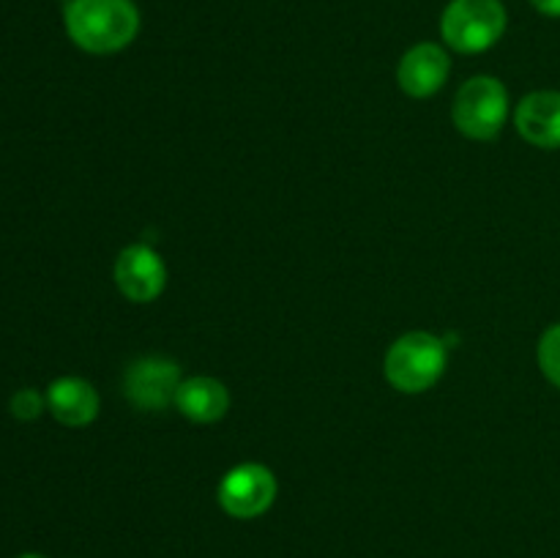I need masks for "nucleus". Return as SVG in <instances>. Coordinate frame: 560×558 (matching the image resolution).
<instances>
[{
    "mask_svg": "<svg viewBox=\"0 0 560 558\" xmlns=\"http://www.w3.org/2000/svg\"><path fill=\"white\" fill-rule=\"evenodd\" d=\"M63 25L80 49L91 55H113L137 38L140 11L135 0H69Z\"/></svg>",
    "mask_w": 560,
    "mask_h": 558,
    "instance_id": "1",
    "label": "nucleus"
},
{
    "mask_svg": "<svg viewBox=\"0 0 560 558\" xmlns=\"http://www.w3.org/2000/svg\"><path fill=\"white\" fill-rule=\"evenodd\" d=\"M448 364L446 345L430 332H408L386 350L383 375L397 392L421 394L435 386Z\"/></svg>",
    "mask_w": 560,
    "mask_h": 558,
    "instance_id": "2",
    "label": "nucleus"
},
{
    "mask_svg": "<svg viewBox=\"0 0 560 558\" xmlns=\"http://www.w3.org/2000/svg\"><path fill=\"white\" fill-rule=\"evenodd\" d=\"M441 33L457 53H487L506 33V9L501 0H452L441 16Z\"/></svg>",
    "mask_w": 560,
    "mask_h": 558,
    "instance_id": "3",
    "label": "nucleus"
},
{
    "mask_svg": "<svg viewBox=\"0 0 560 558\" xmlns=\"http://www.w3.org/2000/svg\"><path fill=\"white\" fill-rule=\"evenodd\" d=\"M509 115V91L495 77H470L454 96L452 120L470 140H492L501 135Z\"/></svg>",
    "mask_w": 560,
    "mask_h": 558,
    "instance_id": "4",
    "label": "nucleus"
},
{
    "mask_svg": "<svg viewBox=\"0 0 560 558\" xmlns=\"http://www.w3.org/2000/svg\"><path fill=\"white\" fill-rule=\"evenodd\" d=\"M277 492V476L268 465L241 463L222 476L217 487V501L230 518L255 520L273 507Z\"/></svg>",
    "mask_w": 560,
    "mask_h": 558,
    "instance_id": "5",
    "label": "nucleus"
},
{
    "mask_svg": "<svg viewBox=\"0 0 560 558\" xmlns=\"http://www.w3.org/2000/svg\"><path fill=\"white\" fill-rule=\"evenodd\" d=\"M180 367L164 356H142L126 370L124 392L140 410H164L175 403L180 386Z\"/></svg>",
    "mask_w": 560,
    "mask_h": 558,
    "instance_id": "6",
    "label": "nucleus"
},
{
    "mask_svg": "<svg viewBox=\"0 0 560 558\" xmlns=\"http://www.w3.org/2000/svg\"><path fill=\"white\" fill-rule=\"evenodd\" d=\"M115 284L124 299L135 304H151L167 288V266L162 255L148 244H131L120 249L115 260Z\"/></svg>",
    "mask_w": 560,
    "mask_h": 558,
    "instance_id": "7",
    "label": "nucleus"
},
{
    "mask_svg": "<svg viewBox=\"0 0 560 558\" xmlns=\"http://www.w3.org/2000/svg\"><path fill=\"white\" fill-rule=\"evenodd\" d=\"M452 71V58L441 44L421 42L402 55L397 82L410 98H427L441 91Z\"/></svg>",
    "mask_w": 560,
    "mask_h": 558,
    "instance_id": "8",
    "label": "nucleus"
},
{
    "mask_svg": "<svg viewBox=\"0 0 560 558\" xmlns=\"http://www.w3.org/2000/svg\"><path fill=\"white\" fill-rule=\"evenodd\" d=\"M520 137L534 148H560V91H534L514 109Z\"/></svg>",
    "mask_w": 560,
    "mask_h": 558,
    "instance_id": "9",
    "label": "nucleus"
},
{
    "mask_svg": "<svg viewBox=\"0 0 560 558\" xmlns=\"http://www.w3.org/2000/svg\"><path fill=\"white\" fill-rule=\"evenodd\" d=\"M47 408L63 427H88L98 416V392L85 377L63 375L49 383Z\"/></svg>",
    "mask_w": 560,
    "mask_h": 558,
    "instance_id": "10",
    "label": "nucleus"
},
{
    "mask_svg": "<svg viewBox=\"0 0 560 558\" xmlns=\"http://www.w3.org/2000/svg\"><path fill=\"white\" fill-rule=\"evenodd\" d=\"M175 408L195 425H213L230 410V392L222 381L208 375L184 377L175 392Z\"/></svg>",
    "mask_w": 560,
    "mask_h": 558,
    "instance_id": "11",
    "label": "nucleus"
},
{
    "mask_svg": "<svg viewBox=\"0 0 560 558\" xmlns=\"http://www.w3.org/2000/svg\"><path fill=\"white\" fill-rule=\"evenodd\" d=\"M541 372L552 386L560 388V323H552L539 339V350H536Z\"/></svg>",
    "mask_w": 560,
    "mask_h": 558,
    "instance_id": "12",
    "label": "nucleus"
},
{
    "mask_svg": "<svg viewBox=\"0 0 560 558\" xmlns=\"http://www.w3.org/2000/svg\"><path fill=\"white\" fill-rule=\"evenodd\" d=\"M44 405H47V397H42L36 388H20V392L11 397L9 408H11V416H14V419L33 421L42 416Z\"/></svg>",
    "mask_w": 560,
    "mask_h": 558,
    "instance_id": "13",
    "label": "nucleus"
},
{
    "mask_svg": "<svg viewBox=\"0 0 560 558\" xmlns=\"http://www.w3.org/2000/svg\"><path fill=\"white\" fill-rule=\"evenodd\" d=\"M530 5H534L539 14L552 16V20H560V0H530Z\"/></svg>",
    "mask_w": 560,
    "mask_h": 558,
    "instance_id": "14",
    "label": "nucleus"
},
{
    "mask_svg": "<svg viewBox=\"0 0 560 558\" xmlns=\"http://www.w3.org/2000/svg\"><path fill=\"white\" fill-rule=\"evenodd\" d=\"M20 558H47V556H42V553H25V556H20Z\"/></svg>",
    "mask_w": 560,
    "mask_h": 558,
    "instance_id": "15",
    "label": "nucleus"
},
{
    "mask_svg": "<svg viewBox=\"0 0 560 558\" xmlns=\"http://www.w3.org/2000/svg\"><path fill=\"white\" fill-rule=\"evenodd\" d=\"M66 3H69V0H66Z\"/></svg>",
    "mask_w": 560,
    "mask_h": 558,
    "instance_id": "16",
    "label": "nucleus"
}]
</instances>
